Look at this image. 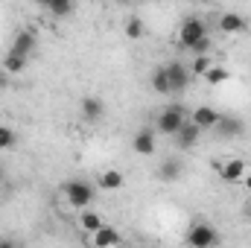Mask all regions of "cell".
<instances>
[{
    "mask_svg": "<svg viewBox=\"0 0 251 248\" xmlns=\"http://www.w3.org/2000/svg\"><path fill=\"white\" fill-rule=\"evenodd\" d=\"M64 198H67V204L70 207H76V210H85V207H91V201H94V196H97V190L94 184H88V181H67L62 187Z\"/></svg>",
    "mask_w": 251,
    "mask_h": 248,
    "instance_id": "obj_1",
    "label": "cell"
},
{
    "mask_svg": "<svg viewBox=\"0 0 251 248\" xmlns=\"http://www.w3.org/2000/svg\"><path fill=\"white\" fill-rule=\"evenodd\" d=\"M181 123H184V105H181V102H173V105H167V108L158 114L155 131L164 134V137H173V134L181 128Z\"/></svg>",
    "mask_w": 251,
    "mask_h": 248,
    "instance_id": "obj_2",
    "label": "cell"
},
{
    "mask_svg": "<svg viewBox=\"0 0 251 248\" xmlns=\"http://www.w3.org/2000/svg\"><path fill=\"white\" fill-rule=\"evenodd\" d=\"M184 240L193 248H213V246H219V231L213 225H207V222H193Z\"/></svg>",
    "mask_w": 251,
    "mask_h": 248,
    "instance_id": "obj_3",
    "label": "cell"
},
{
    "mask_svg": "<svg viewBox=\"0 0 251 248\" xmlns=\"http://www.w3.org/2000/svg\"><path fill=\"white\" fill-rule=\"evenodd\" d=\"M216 137L222 140H234V137H243L246 134V120L243 117H234V114H219L216 120Z\"/></svg>",
    "mask_w": 251,
    "mask_h": 248,
    "instance_id": "obj_4",
    "label": "cell"
},
{
    "mask_svg": "<svg viewBox=\"0 0 251 248\" xmlns=\"http://www.w3.org/2000/svg\"><path fill=\"white\" fill-rule=\"evenodd\" d=\"M207 35V24L201 21V18H187L184 24H181V29H178V41H181V47L190 50L199 38H204Z\"/></svg>",
    "mask_w": 251,
    "mask_h": 248,
    "instance_id": "obj_5",
    "label": "cell"
},
{
    "mask_svg": "<svg viewBox=\"0 0 251 248\" xmlns=\"http://www.w3.org/2000/svg\"><path fill=\"white\" fill-rule=\"evenodd\" d=\"M167 76H170V94H184L190 88V79H193V73L184 62H170Z\"/></svg>",
    "mask_w": 251,
    "mask_h": 248,
    "instance_id": "obj_6",
    "label": "cell"
},
{
    "mask_svg": "<svg viewBox=\"0 0 251 248\" xmlns=\"http://www.w3.org/2000/svg\"><path fill=\"white\" fill-rule=\"evenodd\" d=\"M131 149H134L137 155H155V149H158V131L149 128V125L137 128L134 137H131Z\"/></svg>",
    "mask_w": 251,
    "mask_h": 248,
    "instance_id": "obj_7",
    "label": "cell"
},
{
    "mask_svg": "<svg viewBox=\"0 0 251 248\" xmlns=\"http://www.w3.org/2000/svg\"><path fill=\"white\" fill-rule=\"evenodd\" d=\"M181 175H184V164H181V158L170 155V158H164V161L158 164V181H164V184H176V181H181Z\"/></svg>",
    "mask_w": 251,
    "mask_h": 248,
    "instance_id": "obj_8",
    "label": "cell"
},
{
    "mask_svg": "<svg viewBox=\"0 0 251 248\" xmlns=\"http://www.w3.org/2000/svg\"><path fill=\"white\" fill-rule=\"evenodd\" d=\"M199 137H201V128L193 123V120H184V123H181V128L173 134V140H176V146H178L181 152L193 149V146L199 143Z\"/></svg>",
    "mask_w": 251,
    "mask_h": 248,
    "instance_id": "obj_9",
    "label": "cell"
},
{
    "mask_svg": "<svg viewBox=\"0 0 251 248\" xmlns=\"http://www.w3.org/2000/svg\"><path fill=\"white\" fill-rule=\"evenodd\" d=\"M246 173H249V167H246L243 158H231V161H225V164L219 167V178H222L225 184H240Z\"/></svg>",
    "mask_w": 251,
    "mask_h": 248,
    "instance_id": "obj_10",
    "label": "cell"
},
{
    "mask_svg": "<svg viewBox=\"0 0 251 248\" xmlns=\"http://www.w3.org/2000/svg\"><path fill=\"white\" fill-rule=\"evenodd\" d=\"M79 111H82V117H85L88 123H100V120L105 117V102H102L100 97H85V99L79 102Z\"/></svg>",
    "mask_w": 251,
    "mask_h": 248,
    "instance_id": "obj_11",
    "label": "cell"
},
{
    "mask_svg": "<svg viewBox=\"0 0 251 248\" xmlns=\"http://www.w3.org/2000/svg\"><path fill=\"white\" fill-rule=\"evenodd\" d=\"M216 26H219V32H225V35H237V32H246L249 24H246L243 15H237V12H225V15H219Z\"/></svg>",
    "mask_w": 251,
    "mask_h": 248,
    "instance_id": "obj_12",
    "label": "cell"
},
{
    "mask_svg": "<svg viewBox=\"0 0 251 248\" xmlns=\"http://www.w3.org/2000/svg\"><path fill=\"white\" fill-rule=\"evenodd\" d=\"M216 120H219V108H213V105H199V108H193V123L199 125L201 131L213 128Z\"/></svg>",
    "mask_w": 251,
    "mask_h": 248,
    "instance_id": "obj_13",
    "label": "cell"
},
{
    "mask_svg": "<svg viewBox=\"0 0 251 248\" xmlns=\"http://www.w3.org/2000/svg\"><path fill=\"white\" fill-rule=\"evenodd\" d=\"M35 47H38V38H35L32 29H21V32L15 35V41H12V50H15V53H24V56H32Z\"/></svg>",
    "mask_w": 251,
    "mask_h": 248,
    "instance_id": "obj_14",
    "label": "cell"
},
{
    "mask_svg": "<svg viewBox=\"0 0 251 248\" xmlns=\"http://www.w3.org/2000/svg\"><path fill=\"white\" fill-rule=\"evenodd\" d=\"M91 243L94 246H100V248H105V246H120L123 243V237L114 231V228H108V225H102L100 231H94V237H91Z\"/></svg>",
    "mask_w": 251,
    "mask_h": 248,
    "instance_id": "obj_15",
    "label": "cell"
},
{
    "mask_svg": "<svg viewBox=\"0 0 251 248\" xmlns=\"http://www.w3.org/2000/svg\"><path fill=\"white\" fill-rule=\"evenodd\" d=\"M149 88H152L155 94H161V97H167V94H170V76H167V64L152 70V76H149Z\"/></svg>",
    "mask_w": 251,
    "mask_h": 248,
    "instance_id": "obj_16",
    "label": "cell"
},
{
    "mask_svg": "<svg viewBox=\"0 0 251 248\" xmlns=\"http://www.w3.org/2000/svg\"><path fill=\"white\" fill-rule=\"evenodd\" d=\"M26 59H29V56H24V53H15V50H9V53L3 56V70H6V73H21V70L26 67Z\"/></svg>",
    "mask_w": 251,
    "mask_h": 248,
    "instance_id": "obj_17",
    "label": "cell"
},
{
    "mask_svg": "<svg viewBox=\"0 0 251 248\" xmlns=\"http://www.w3.org/2000/svg\"><path fill=\"white\" fill-rule=\"evenodd\" d=\"M126 184V175L120 170H105L102 175H100V187L102 190H120Z\"/></svg>",
    "mask_w": 251,
    "mask_h": 248,
    "instance_id": "obj_18",
    "label": "cell"
},
{
    "mask_svg": "<svg viewBox=\"0 0 251 248\" xmlns=\"http://www.w3.org/2000/svg\"><path fill=\"white\" fill-rule=\"evenodd\" d=\"M79 225H82L88 234H94V231H100L105 222H102L100 213H94V210H82V213H79Z\"/></svg>",
    "mask_w": 251,
    "mask_h": 248,
    "instance_id": "obj_19",
    "label": "cell"
},
{
    "mask_svg": "<svg viewBox=\"0 0 251 248\" xmlns=\"http://www.w3.org/2000/svg\"><path fill=\"white\" fill-rule=\"evenodd\" d=\"M73 9H76V0H53V3L47 6V12H50L53 18H70Z\"/></svg>",
    "mask_w": 251,
    "mask_h": 248,
    "instance_id": "obj_20",
    "label": "cell"
},
{
    "mask_svg": "<svg viewBox=\"0 0 251 248\" xmlns=\"http://www.w3.org/2000/svg\"><path fill=\"white\" fill-rule=\"evenodd\" d=\"M228 76H231V73H228L225 67H219V64H210V67L204 70V82H207V85H222V82H228Z\"/></svg>",
    "mask_w": 251,
    "mask_h": 248,
    "instance_id": "obj_21",
    "label": "cell"
},
{
    "mask_svg": "<svg viewBox=\"0 0 251 248\" xmlns=\"http://www.w3.org/2000/svg\"><path fill=\"white\" fill-rule=\"evenodd\" d=\"M15 143H18V134H15V128H9V125H0V152H9V149H15Z\"/></svg>",
    "mask_w": 251,
    "mask_h": 248,
    "instance_id": "obj_22",
    "label": "cell"
},
{
    "mask_svg": "<svg viewBox=\"0 0 251 248\" xmlns=\"http://www.w3.org/2000/svg\"><path fill=\"white\" fill-rule=\"evenodd\" d=\"M143 21L140 18H128L126 21V38H131V41H137V38H143Z\"/></svg>",
    "mask_w": 251,
    "mask_h": 248,
    "instance_id": "obj_23",
    "label": "cell"
},
{
    "mask_svg": "<svg viewBox=\"0 0 251 248\" xmlns=\"http://www.w3.org/2000/svg\"><path fill=\"white\" fill-rule=\"evenodd\" d=\"M210 64H213V59H210L207 53H204V56H193V64H190V73H193V76H204V70H207Z\"/></svg>",
    "mask_w": 251,
    "mask_h": 248,
    "instance_id": "obj_24",
    "label": "cell"
},
{
    "mask_svg": "<svg viewBox=\"0 0 251 248\" xmlns=\"http://www.w3.org/2000/svg\"><path fill=\"white\" fill-rule=\"evenodd\" d=\"M210 47H213V41H210V35H204V38H199V41L190 47V53H193V56H204V53H210Z\"/></svg>",
    "mask_w": 251,
    "mask_h": 248,
    "instance_id": "obj_25",
    "label": "cell"
},
{
    "mask_svg": "<svg viewBox=\"0 0 251 248\" xmlns=\"http://www.w3.org/2000/svg\"><path fill=\"white\" fill-rule=\"evenodd\" d=\"M240 184L246 187V190H249V196H251V173H246V175H243V181H240Z\"/></svg>",
    "mask_w": 251,
    "mask_h": 248,
    "instance_id": "obj_26",
    "label": "cell"
},
{
    "mask_svg": "<svg viewBox=\"0 0 251 248\" xmlns=\"http://www.w3.org/2000/svg\"><path fill=\"white\" fill-rule=\"evenodd\" d=\"M50 3H53V0H35V6H41V9H47Z\"/></svg>",
    "mask_w": 251,
    "mask_h": 248,
    "instance_id": "obj_27",
    "label": "cell"
},
{
    "mask_svg": "<svg viewBox=\"0 0 251 248\" xmlns=\"http://www.w3.org/2000/svg\"><path fill=\"white\" fill-rule=\"evenodd\" d=\"M3 178H6V167L0 164V181H3Z\"/></svg>",
    "mask_w": 251,
    "mask_h": 248,
    "instance_id": "obj_28",
    "label": "cell"
},
{
    "mask_svg": "<svg viewBox=\"0 0 251 248\" xmlns=\"http://www.w3.org/2000/svg\"><path fill=\"white\" fill-rule=\"evenodd\" d=\"M246 216L251 219V198H249V204H246Z\"/></svg>",
    "mask_w": 251,
    "mask_h": 248,
    "instance_id": "obj_29",
    "label": "cell"
},
{
    "mask_svg": "<svg viewBox=\"0 0 251 248\" xmlns=\"http://www.w3.org/2000/svg\"><path fill=\"white\" fill-rule=\"evenodd\" d=\"M199 3H213V0H199Z\"/></svg>",
    "mask_w": 251,
    "mask_h": 248,
    "instance_id": "obj_30",
    "label": "cell"
},
{
    "mask_svg": "<svg viewBox=\"0 0 251 248\" xmlns=\"http://www.w3.org/2000/svg\"><path fill=\"white\" fill-rule=\"evenodd\" d=\"M117 3H131V0H117Z\"/></svg>",
    "mask_w": 251,
    "mask_h": 248,
    "instance_id": "obj_31",
    "label": "cell"
}]
</instances>
